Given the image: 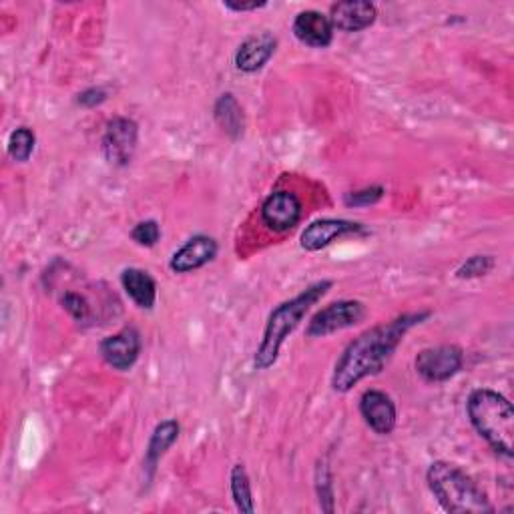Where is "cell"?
<instances>
[{"mask_svg": "<svg viewBox=\"0 0 514 514\" xmlns=\"http://www.w3.org/2000/svg\"><path fill=\"white\" fill-rule=\"evenodd\" d=\"M360 414L364 422L380 436H388L396 428V420H398L396 404L382 390H366L362 394Z\"/></svg>", "mask_w": 514, "mask_h": 514, "instance_id": "7c38bea8", "label": "cell"}, {"mask_svg": "<svg viewBox=\"0 0 514 514\" xmlns=\"http://www.w3.org/2000/svg\"><path fill=\"white\" fill-rule=\"evenodd\" d=\"M99 354L111 368L119 372H127L139 360L141 336L135 328H123L121 332L107 336L99 344Z\"/></svg>", "mask_w": 514, "mask_h": 514, "instance_id": "9c48e42d", "label": "cell"}, {"mask_svg": "<svg viewBox=\"0 0 514 514\" xmlns=\"http://www.w3.org/2000/svg\"><path fill=\"white\" fill-rule=\"evenodd\" d=\"M316 492L322 510L334 512V484H332V470L326 460H322L316 468Z\"/></svg>", "mask_w": 514, "mask_h": 514, "instance_id": "44dd1931", "label": "cell"}, {"mask_svg": "<svg viewBox=\"0 0 514 514\" xmlns=\"http://www.w3.org/2000/svg\"><path fill=\"white\" fill-rule=\"evenodd\" d=\"M61 304L75 322H87L91 318V306L87 298L77 292H65L61 298Z\"/></svg>", "mask_w": 514, "mask_h": 514, "instance_id": "d4e9b609", "label": "cell"}, {"mask_svg": "<svg viewBox=\"0 0 514 514\" xmlns=\"http://www.w3.org/2000/svg\"><path fill=\"white\" fill-rule=\"evenodd\" d=\"M219 245L209 235H193L187 239L171 257L169 268L173 274H191L201 270L209 262L215 260Z\"/></svg>", "mask_w": 514, "mask_h": 514, "instance_id": "30bf717a", "label": "cell"}, {"mask_svg": "<svg viewBox=\"0 0 514 514\" xmlns=\"http://www.w3.org/2000/svg\"><path fill=\"white\" fill-rule=\"evenodd\" d=\"M426 318H430V312L402 314L386 324H378L362 332L338 358L332 374V388L346 394L368 376L380 374L402 344L404 336Z\"/></svg>", "mask_w": 514, "mask_h": 514, "instance_id": "6da1fadb", "label": "cell"}, {"mask_svg": "<svg viewBox=\"0 0 514 514\" xmlns=\"http://www.w3.org/2000/svg\"><path fill=\"white\" fill-rule=\"evenodd\" d=\"M464 366V352L454 344L424 348L414 360L416 372L430 384L448 382Z\"/></svg>", "mask_w": 514, "mask_h": 514, "instance_id": "8992f818", "label": "cell"}, {"mask_svg": "<svg viewBox=\"0 0 514 514\" xmlns=\"http://www.w3.org/2000/svg\"><path fill=\"white\" fill-rule=\"evenodd\" d=\"M304 215L300 197L292 191H274L262 205V221L274 233H286L294 229Z\"/></svg>", "mask_w": 514, "mask_h": 514, "instance_id": "ba28073f", "label": "cell"}, {"mask_svg": "<svg viewBox=\"0 0 514 514\" xmlns=\"http://www.w3.org/2000/svg\"><path fill=\"white\" fill-rule=\"evenodd\" d=\"M376 17V5L366 3V0H346V3L332 5L328 19L334 31L362 33L376 23Z\"/></svg>", "mask_w": 514, "mask_h": 514, "instance_id": "4fadbf2b", "label": "cell"}, {"mask_svg": "<svg viewBox=\"0 0 514 514\" xmlns=\"http://www.w3.org/2000/svg\"><path fill=\"white\" fill-rule=\"evenodd\" d=\"M213 119L229 139H239L243 135L245 115L233 93H225L215 101Z\"/></svg>", "mask_w": 514, "mask_h": 514, "instance_id": "ac0fdd59", "label": "cell"}, {"mask_svg": "<svg viewBox=\"0 0 514 514\" xmlns=\"http://www.w3.org/2000/svg\"><path fill=\"white\" fill-rule=\"evenodd\" d=\"M466 412L470 424L488 442V446L496 454L510 460L514 440V410L508 398L494 390L478 388L468 396Z\"/></svg>", "mask_w": 514, "mask_h": 514, "instance_id": "3957f363", "label": "cell"}, {"mask_svg": "<svg viewBox=\"0 0 514 514\" xmlns=\"http://www.w3.org/2000/svg\"><path fill=\"white\" fill-rule=\"evenodd\" d=\"M181 434V426L177 420H165L161 424L155 426L151 438H149V444H147V450H145V470L149 474V478L153 476L159 460L167 454V450L177 442Z\"/></svg>", "mask_w": 514, "mask_h": 514, "instance_id": "e0dca14e", "label": "cell"}, {"mask_svg": "<svg viewBox=\"0 0 514 514\" xmlns=\"http://www.w3.org/2000/svg\"><path fill=\"white\" fill-rule=\"evenodd\" d=\"M296 39L312 49H326L334 41V27L330 19L320 11H302L294 19Z\"/></svg>", "mask_w": 514, "mask_h": 514, "instance_id": "9a60e30c", "label": "cell"}, {"mask_svg": "<svg viewBox=\"0 0 514 514\" xmlns=\"http://www.w3.org/2000/svg\"><path fill=\"white\" fill-rule=\"evenodd\" d=\"M354 233H366L364 225L362 223H356V221H348V219H318V221H312L302 237H300V243L306 251H320L328 245H332L334 241H338L340 237H346V235H354Z\"/></svg>", "mask_w": 514, "mask_h": 514, "instance_id": "8fae6325", "label": "cell"}, {"mask_svg": "<svg viewBox=\"0 0 514 514\" xmlns=\"http://www.w3.org/2000/svg\"><path fill=\"white\" fill-rule=\"evenodd\" d=\"M229 486H231V496H233L237 510L243 514H251L255 510V504H253V494H251V482H249V476H247V470L243 464H235L231 468Z\"/></svg>", "mask_w": 514, "mask_h": 514, "instance_id": "d6986e66", "label": "cell"}, {"mask_svg": "<svg viewBox=\"0 0 514 514\" xmlns=\"http://www.w3.org/2000/svg\"><path fill=\"white\" fill-rule=\"evenodd\" d=\"M278 49V39L270 33H262L245 39L235 53V69L241 73L262 71Z\"/></svg>", "mask_w": 514, "mask_h": 514, "instance_id": "5bb4252c", "label": "cell"}, {"mask_svg": "<svg viewBox=\"0 0 514 514\" xmlns=\"http://www.w3.org/2000/svg\"><path fill=\"white\" fill-rule=\"evenodd\" d=\"M366 318V306L360 300H340L312 316L306 334L308 338H328L336 332L354 328Z\"/></svg>", "mask_w": 514, "mask_h": 514, "instance_id": "5b68a950", "label": "cell"}, {"mask_svg": "<svg viewBox=\"0 0 514 514\" xmlns=\"http://www.w3.org/2000/svg\"><path fill=\"white\" fill-rule=\"evenodd\" d=\"M386 195V189L382 185H372V187H366V189H360V191H350L344 195V203L348 207H370V205H376L382 201V197Z\"/></svg>", "mask_w": 514, "mask_h": 514, "instance_id": "603a6c76", "label": "cell"}, {"mask_svg": "<svg viewBox=\"0 0 514 514\" xmlns=\"http://www.w3.org/2000/svg\"><path fill=\"white\" fill-rule=\"evenodd\" d=\"M266 7H268V3H257V0H253V3H233V0H225L223 3V9L233 11V13H249V11H260Z\"/></svg>", "mask_w": 514, "mask_h": 514, "instance_id": "4316f807", "label": "cell"}, {"mask_svg": "<svg viewBox=\"0 0 514 514\" xmlns=\"http://www.w3.org/2000/svg\"><path fill=\"white\" fill-rule=\"evenodd\" d=\"M131 239L141 245V247H155L161 239V227L155 219H145L139 221L133 229H131Z\"/></svg>", "mask_w": 514, "mask_h": 514, "instance_id": "cb8c5ba5", "label": "cell"}, {"mask_svg": "<svg viewBox=\"0 0 514 514\" xmlns=\"http://www.w3.org/2000/svg\"><path fill=\"white\" fill-rule=\"evenodd\" d=\"M37 145V135L33 129L29 127H19L11 133L9 137V155L17 161V163H27L35 151Z\"/></svg>", "mask_w": 514, "mask_h": 514, "instance_id": "ffe728a7", "label": "cell"}, {"mask_svg": "<svg viewBox=\"0 0 514 514\" xmlns=\"http://www.w3.org/2000/svg\"><path fill=\"white\" fill-rule=\"evenodd\" d=\"M121 286L133 304L141 310H151L157 302V284L155 280L139 268H127L121 274Z\"/></svg>", "mask_w": 514, "mask_h": 514, "instance_id": "2e32d148", "label": "cell"}, {"mask_svg": "<svg viewBox=\"0 0 514 514\" xmlns=\"http://www.w3.org/2000/svg\"><path fill=\"white\" fill-rule=\"evenodd\" d=\"M139 143V127L129 117H115L107 123L101 149L105 159L115 167H127L133 161Z\"/></svg>", "mask_w": 514, "mask_h": 514, "instance_id": "52a82bcc", "label": "cell"}, {"mask_svg": "<svg viewBox=\"0 0 514 514\" xmlns=\"http://www.w3.org/2000/svg\"><path fill=\"white\" fill-rule=\"evenodd\" d=\"M428 488L450 514H490L494 506L480 486L456 464L436 460L426 472Z\"/></svg>", "mask_w": 514, "mask_h": 514, "instance_id": "277c9868", "label": "cell"}, {"mask_svg": "<svg viewBox=\"0 0 514 514\" xmlns=\"http://www.w3.org/2000/svg\"><path fill=\"white\" fill-rule=\"evenodd\" d=\"M494 268V260L492 255H472L470 260H466L458 270H456V278L458 280H474V278H482L488 276Z\"/></svg>", "mask_w": 514, "mask_h": 514, "instance_id": "7402d4cb", "label": "cell"}, {"mask_svg": "<svg viewBox=\"0 0 514 514\" xmlns=\"http://www.w3.org/2000/svg\"><path fill=\"white\" fill-rule=\"evenodd\" d=\"M107 97H109V93L103 87H91L77 95V105H81L85 109H95V107L103 105L107 101Z\"/></svg>", "mask_w": 514, "mask_h": 514, "instance_id": "484cf974", "label": "cell"}, {"mask_svg": "<svg viewBox=\"0 0 514 514\" xmlns=\"http://www.w3.org/2000/svg\"><path fill=\"white\" fill-rule=\"evenodd\" d=\"M334 286L332 280H322L312 286H308L302 294L296 298L280 304L268 318L266 330H264V340L255 352L253 364L257 370H268L278 362L280 350L284 342L294 334V330L300 326V322L306 318L312 306H316Z\"/></svg>", "mask_w": 514, "mask_h": 514, "instance_id": "7a4b0ae2", "label": "cell"}]
</instances>
